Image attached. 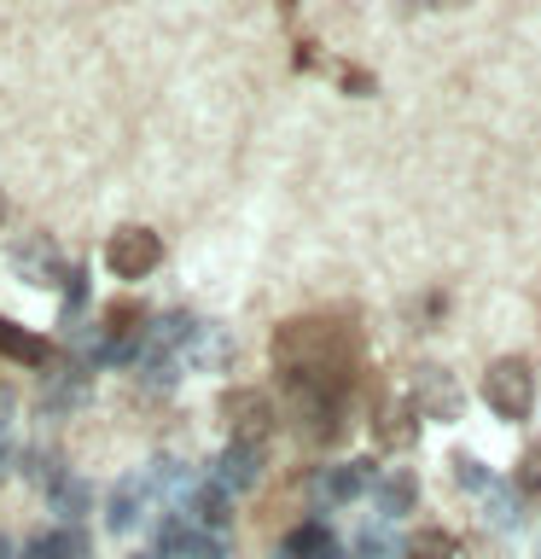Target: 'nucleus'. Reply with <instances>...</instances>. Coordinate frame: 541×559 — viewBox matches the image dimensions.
Wrapping results in <instances>:
<instances>
[{"instance_id":"obj_5","label":"nucleus","mask_w":541,"mask_h":559,"mask_svg":"<svg viewBox=\"0 0 541 559\" xmlns=\"http://www.w3.org/2000/svg\"><path fill=\"white\" fill-rule=\"evenodd\" d=\"M373 461H338V466H321L309 478V501L314 507H349V501H361L366 489H373Z\"/></svg>"},{"instance_id":"obj_8","label":"nucleus","mask_w":541,"mask_h":559,"mask_svg":"<svg viewBox=\"0 0 541 559\" xmlns=\"http://www.w3.org/2000/svg\"><path fill=\"white\" fill-rule=\"evenodd\" d=\"M157 559H227V542L204 536V531H187L181 519H164V531H157Z\"/></svg>"},{"instance_id":"obj_18","label":"nucleus","mask_w":541,"mask_h":559,"mask_svg":"<svg viewBox=\"0 0 541 559\" xmlns=\"http://www.w3.org/2000/svg\"><path fill=\"white\" fill-rule=\"evenodd\" d=\"M518 484H524V489H541V443H536L530 454H524V466H518Z\"/></svg>"},{"instance_id":"obj_6","label":"nucleus","mask_w":541,"mask_h":559,"mask_svg":"<svg viewBox=\"0 0 541 559\" xmlns=\"http://www.w3.org/2000/svg\"><path fill=\"white\" fill-rule=\"evenodd\" d=\"M221 414H227V431H233V443H262L268 449V437H274V402L268 391H227L221 396Z\"/></svg>"},{"instance_id":"obj_12","label":"nucleus","mask_w":541,"mask_h":559,"mask_svg":"<svg viewBox=\"0 0 541 559\" xmlns=\"http://www.w3.org/2000/svg\"><path fill=\"white\" fill-rule=\"evenodd\" d=\"M82 396H87V367L82 361L76 367H59V373H47V384H41V414L59 419V414L76 408Z\"/></svg>"},{"instance_id":"obj_11","label":"nucleus","mask_w":541,"mask_h":559,"mask_svg":"<svg viewBox=\"0 0 541 559\" xmlns=\"http://www.w3.org/2000/svg\"><path fill=\"white\" fill-rule=\"evenodd\" d=\"M152 496H146V478L140 472H129V478H117V489H111V501H105V524H111L117 536H129L134 524H140V507H146Z\"/></svg>"},{"instance_id":"obj_24","label":"nucleus","mask_w":541,"mask_h":559,"mask_svg":"<svg viewBox=\"0 0 541 559\" xmlns=\"http://www.w3.org/2000/svg\"><path fill=\"white\" fill-rule=\"evenodd\" d=\"M0 222H7V199H0Z\"/></svg>"},{"instance_id":"obj_17","label":"nucleus","mask_w":541,"mask_h":559,"mask_svg":"<svg viewBox=\"0 0 541 559\" xmlns=\"http://www.w3.org/2000/svg\"><path fill=\"white\" fill-rule=\"evenodd\" d=\"M454 484L460 489H495V478H489V466L478 454H454Z\"/></svg>"},{"instance_id":"obj_4","label":"nucleus","mask_w":541,"mask_h":559,"mask_svg":"<svg viewBox=\"0 0 541 559\" xmlns=\"http://www.w3.org/2000/svg\"><path fill=\"white\" fill-rule=\"evenodd\" d=\"M157 262H164V239H157L152 227H117V234L105 239V269L117 280H146Z\"/></svg>"},{"instance_id":"obj_14","label":"nucleus","mask_w":541,"mask_h":559,"mask_svg":"<svg viewBox=\"0 0 541 559\" xmlns=\"http://www.w3.org/2000/svg\"><path fill=\"white\" fill-rule=\"evenodd\" d=\"M47 501H52V507H59V513H64V519H82V513H87V507H94V489H87V484L76 478V472H70V478H64L59 489H52V496H47Z\"/></svg>"},{"instance_id":"obj_15","label":"nucleus","mask_w":541,"mask_h":559,"mask_svg":"<svg viewBox=\"0 0 541 559\" xmlns=\"http://www.w3.org/2000/svg\"><path fill=\"white\" fill-rule=\"evenodd\" d=\"M24 466H29V478L41 484L47 496H52V489H59V484L70 478V472H64V461H59V454H47V449H29V454H24Z\"/></svg>"},{"instance_id":"obj_3","label":"nucleus","mask_w":541,"mask_h":559,"mask_svg":"<svg viewBox=\"0 0 541 559\" xmlns=\"http://www.w3.org/2000/svg\"><path fill=\"white\" fill-rule=\"evenodd\" d=\"M175 519H181L187 531H204V536H221V542H227V531H233V496H227V489L204 472V478L181 496Z\"/></svg>"},{"instance_id":"obj_13","label":"nucleus","mask_w":541,"mask_h":559,"mask_svg":"<svg viewBox=\"0 0 541 559\" xmlns=\"http://www.w3.org/2000/svg\"><path fill=\"white\" fill-rule=\"evenodd\" d=\"M0 356H12L24 367H47V338H35V332L17 326V321H0Z\"/></svg>"},{"instance_id":"obj_22","label":"nucleus","mask_w":541,"mask_h":559,"mask_svg":"<svg viewBox=\"0 0 541 559\" xmlns=\"http://www.w3.org/2000/svg\"><path fill=\"white\" fill-rule=\"evenodd\" d=\"M12 472V449H7V437H0V478Z\"/></svg>"},{"instance_id":"obj_7","label":"nucleus","mask_w":541,"mask_h":559,"mask_svg":"<svg viewBox=\"0 0 541 559\" xmlns=\"http://www.w3.org/2000/svg\"><path fill=\"white\" fill-rule=\"evenodd\" d=\"M262 466H268V449L262 443H233V437H227V449L216 454V472H209V478H216L227 496H239V489H251L262 478Z\"/></svg>"},{"instance_id":"obj_20","label":"nucleus","mask_w":541,"mask_h":559,"mask_svg":"<svg viewBox=\"0 0 541 559\" xmlns=\"http://www.w3.org/2000/svg\"><path fill=\"white\" fill-rule=\"evenodd\" d=\"M12 408H17V396L7 391V384H0V431H7V419H12Z\"/></svg>"},{"instance_id":"obj_25","label":"nucleus","mask_w":541,"mask_h":559,"mask_svg":"<svg viewBox=\"0 0 541 559\" xmlns=\"http://www.w3.org/2000/svg\"><path fill=\"white\" fill-rule=\"evenodd\" d=\"M134 559H157V554H134Z\"/></svg>"},{"instance_id":"obj_16","label":"nucleus","mask_w":541,"mask_h":559,"mask_svg":"<svg viewBox=\"0 0 541 559\" xmlns=\"http://www.w3.org/2000/svg\"><path fill=\"white\" fill-rule=\"evenodd\" d=\"M425 379H431V396H419V414L448 419V414H454V391L443 384V367H425Z\"/></svg>"},{"instance_id":"obj_10","label":"nucleus","mask_w":541,"mask_h":559,"mask_svg":"<svg viewBox=\"0 0 541 559\" xmlns=\"http://www.w3.org/2000/svg\"><path fill=\"white\" fill-rule=\"evenodd\" d=\"M366 496H373V507L384 519H408L419 507V478H413V472H378Z\"/></svg>"},{"instance_id":"obj_9","label":"nucleus","mask_w":541,"mask_h":559,"mask_svg":"<svg viewBox=\"0 0 541 559\" xmlns=\"http://www.w3.org/2000/svg\"><path fill=\"white\" fill-rule=\"evenodd\" d=\"M12 269H17V280H24V286H64L70 280V269L59 262V251H52L47 239H24L12 251Z\"/></svg>"},{"instance_id":"obj_21","label":"nucleus","mask_w":541,"mask_h":559,"mask_svg":"<svg viewBox=\"0 0 541 559\" xmlns=\"http://www.w3.org/2000/svg\"><path fill=\"white\" fill-rule=\"evenodd\" d=\"M344 87H349V94H366V87H373V82H366L361 70H344Z\"/></svg>"},{"instance_id":"obj_2","label":"nucleus","mask_w":541,"mask_h":559,"mask_svg":"<svg viewBox=\"0 0 541 559\" xmlns=\"http://www.w3.org/2000/svg\"><path fill=\"white\" fill-rule=\"evenodd\" d=\"M483 402H489L501 419H530V414H536V373H530L524 361H513V356L495 361V367L483 373Z\"/></svg>"},{"instance_id":"obj_1","label":"nucleus","mask_w":541,"mask_h":559,"mask_svg":"<svg viewBox=\"0 0 541 559\" xmlns=\"http://www.w3.org/2000/svg\"><path fill=\"white\" fill-rule=\"evenodd\" d=\"M356 332L326 314H297L274 332V367L286 384V408L297 402H349V379H356Z\"/></svg>"},{"instance_id":"obj_23","label":"nucleus","mask_w":541,"mask_h":559,"mask_svg":"<svg viewBox=\"0 0 541 559\" xmlns=\"http://www.w3.org/2000/svg\"><path fill=\"white\" fill-rule=\"evenodd\" d=\"M0 559H17V548H12V542H7V536H0Z\"/></svg>"},{"instance_id":"obj_19","label":"nucleus","mask_w":541,"mask_h":559,"mask_svg":"<svg viewBox=\"0 0 541 559\" xmlns=\"http://www.w3.org/2000/svg\"><path fill=\"white\" fill-rule=\"evenodd\" d=\"M524 513H518V496H506V489H501V496H495V524H518Z\"/></svg>"}]
</instances>
